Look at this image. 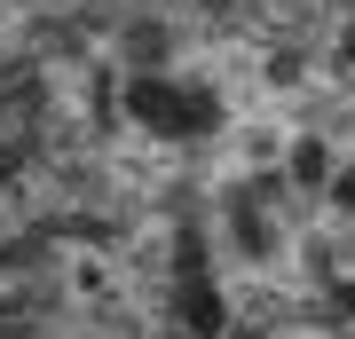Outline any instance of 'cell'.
I'll use <instances>...</instances> for the list:
<instances>
[{"label":"cell","mask_w":355,"mask_h":339,"mask_svg":"<svg viewBox=\"0 0 355 339\" xmlns=\"http://www.w3.org/2000/svg\"><path fill=\"white\" fill-rule=\"evenodd\" d=\"M95 0H0V339H40L55 277V71Z\"/></svg>","instance_id":"cell-1"}]
</instances>
